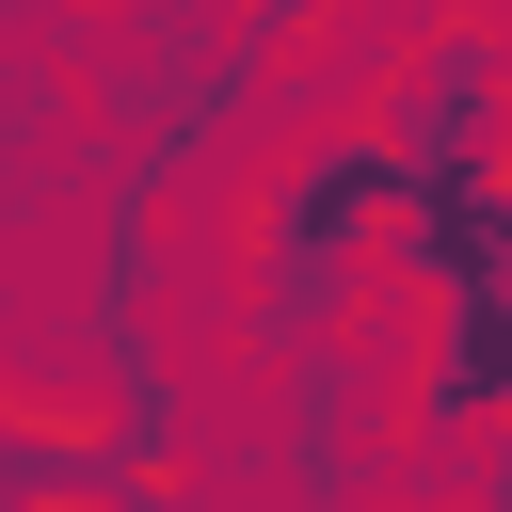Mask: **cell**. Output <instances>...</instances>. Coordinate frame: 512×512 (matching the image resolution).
<instances>
[{"instance_id":"6da1fadb","label":"cell","mask_w":512,"mask_h":512,"mask_svg":"<svg viewBox=\"0 0 512 512\" xmlns=\"http://www.w3.org/2000/svg\"><path fill=\"white\" fill-rule=\"evenodd\" d=\"M416 128L368 96V112H336V128H304L256 192H240V272H256V320L272 336H304V320H336L368 272H384V240H400V208H416Z\"/></svg>"},{"instance_id":"7a4b0ae2","label":"cell","mask_w":512,"mask_h":512,"mask_svg":"<svg viewBox=\"0 0 512 512\" xmlns=\"http://www.w3.org/2000/svg\"><path fill=\"white\" fill-rule=\"evenodd\" d=\"M384 272H400L416 304H432V288H512V144H496V160L416 176V208H400Z\"/></svg>"}]
</instances>
